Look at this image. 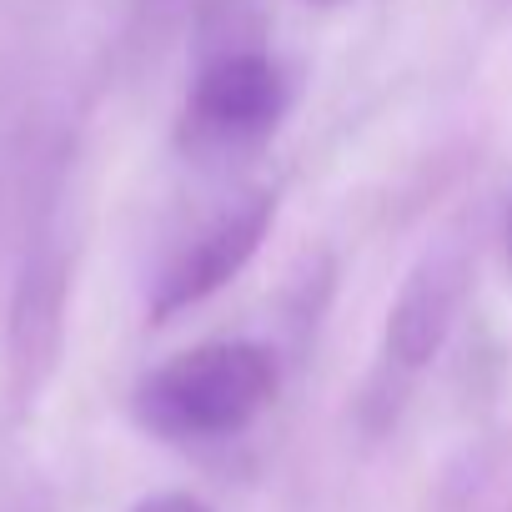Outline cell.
<instances>
[{"mask_svg": "<svg viewBox=\"0 0 512 512\" xmlns=\"http://www.w3.org/2000/svg\"><path fill=\"white\" fill-rule=\"evenodd\" d=\"M277 392V362L256 342H211L171 357L136 387V412L161 437L241 432Z\"/></svg>", "mask_w": 512, "mask_h": 512, "instance_id": "cell-1", "label": "cell"}, {"mask_svg": "<svg viewBox=\"0 0 512 512\" xmlns=\"http://www.w3.org/2000/svg\"><path fill=\"white\" fill-rule=\"evenodd\" d=\"M66 287H71L66 241L56 221L41 216L21 256V277L11 297V392L16 402H31L56 372L61 327H66Z\"/></svg>", "mask_w": 512, "mask_h": 512, "instance_id": "cell-2", "label": "cell"}, {"mask_svg": "<svg viewBox=\"0 0 512 512\" xmlns=\"http://www.w3.org/2000/svg\"><path fill=\"white\" fill-rule=\"evenodd\" d=\"M272 226V201L262 191H251L241 201H231L226 211H216L176 256H171V267L156 277V297H151V312L156 317H176L181 307L211 297L216 287H226L246 262H251V251L262 246Z\"/></svg>", "mask_w": 512, "mask_h": 512, "instance_id": "cell-3", "label": "cell"}, {"mask_svg": "<svg viewBox=\"0 0 512 512\" xmlns=\"http://www.w3.org/2000/svg\"><path fill=\"white\" fill-rule=\"evenodd\" d=\"M287 106V81L282 71L256 56V51H231V56H216L196 91H191V121H196V136L201 141H216V146H236V141H256L277 126Z\"/></svg>", "mask_w": 512, "mask_h": 512, "instance_id": "cell-4", "label": "cell"}, {"mask_svg": "<svg viewBox=\"0 0 512 512\" xmlns=\"http://www.w3.org/2000/svg\"><path fill=\"white\" fill-rule=\"evenodd\" d=\"M462 297H467V256L457 246L427 251L392 302L387 352L402 367H422L427 357H437V347L447 342V332L462 312Z\"/></svg>", "mask_w": 512, "mask_h": 512, "instance_id": "cell-5", "label": "cell"}, {"mask_svg": "<svg viewBox=\"0 0 512 512\" xmlns=\"http://www.w3.org/2000/svg\"><path fill=\"white\" fill-rule=\"evenodd\" d=\"M136 512H211L201 497H191V492H156V497H146Z\"/></svg>", "mask_w": 512, "mask_h": 512, "instance_id": "cell-6", "label": "cell"}, {"mask_svg": "<svg viewBox=\"0 0 512 512\" xmlns=\"http://www.w3.org/2000/svg\"><path fill=\"white\" fill-rule=\"evenodd\" d=\"M507 251H512V221H507Z\"/></svg>", "mask_w": 512, "mask_h": 512, "instance_id": "cell-7", "label": "cell"}, {"mask_svg": "<svg viewBox=\"0 0 512 512\" xmlns=\"http://www.w3.org/2000/svg\"><path fill=\"white\" fill-rule=\"evenodd\" d=\"M312 6H337V0H312Z\"/></svg>", "mask_w": 512, "mask_h": 512, "instance_id": "cell-8", "label": "cell"}]
</instances>
